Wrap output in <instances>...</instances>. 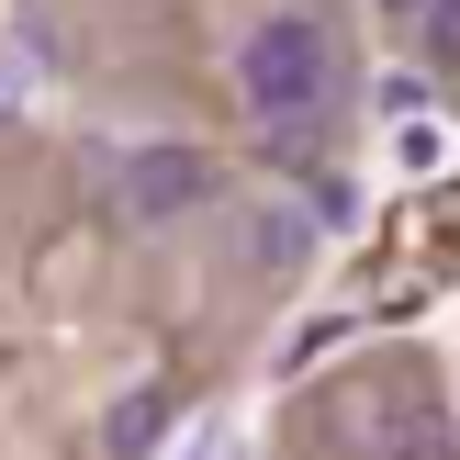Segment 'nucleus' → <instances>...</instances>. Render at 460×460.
I'll return each instance as SVG.
<instances>
[{"label": "nucleus", "mask_w": 460, "mask_h": 460, "mask_svg": "<svg viewBox=\"0 0 460 460\" xmlns=\"http://www.w3.org/2000/svg\"><path fill=\"white\" fill-rule=\"evenodd\" d=\"M236 90H247V112H270V124H292V112H314L337 90V34L314 12H270L259 34L236 45Z\"/></svg>", "instance_id": "f257e3e1"}, {"label": "nucleus", "mask_w": 460, "mask_h": 460, "mask_svg": "<svg viewBox=\"0 0 460 460\" xmlns=\"http://www.w3.org/2000/svg\"><path fill=\"white\" fill-rule=\"evenodd\" d=\"M202 191H214V157L202 146H135L112 202H124V225H169V214H191Z\"/></svg>", "instance_id": "f03ea898"}, {"label": "nucleus", "mask_w": 460, "mask_h": 460, "mask_svg": "<svg viewBox=\"0 0 460 460\" xmlns=\"http://www.w3.org/2000/svg\"><path fill=\"white\" fill-rule=\"evenodd\" d=\"M157 427H169V394H124V404H112V427H102V449H112V460H146Z\"/></svg>", "instance_id": "7ed1b4c3"}, {"label": "nucleus", "mask_w": 460, "mask_h": 460, "mask_svg": "<svg viewBox=\"0 0 460 460\" xmlns=\"http://www.w3.org/2000/svg\"><path fill=\"white\" fill-rule=\"evenodd\" d=\"M247 259H259V270H292V259H304V214H247Z\"/></svg>", "instance_id": "20e7f679"}, {"label": "nucleus", "mask_w": 460, "mask_h": 460, "mask_svg": "<svg viewBox=\"0 0 460 460\" xmlns=\"http://www.w3.org/2000/svg\"><path fill=\"white\" fill-rule=\"evenodd\" d=\"M394 460H460V438H449V416H438V404L394 427Z\"/></svg>", "instance_id": "39448f33"}, {"label": "nucleus", "mask_w": 460, "mask_h": 460, "mask_svg": "<svg viewBox=\"0 0 460 460\" xmlns=\"http://www.w3.org/2000/svg\"><path fill=\"white\" fill-rule=\"evenodd\" d=\"M416 34H427V57H438V67H460V0H427Z\"/></svg>", "instance_id": "423d86ee"}, {"label": "nucleus", "mask_w": 460, "mask_h": 460, "mask_svg": "<svg viewBox=\"0 0 460 460\" xmlns=\"http://www.w3.org/2000/svg\"><path fill=\"white\" fill-rule=\"evenodd\" d=\"M382 12H404V22H416V12H427V0H382Z\"/></svg>", "instance_id": "0eeeda50"}]
</instances>
